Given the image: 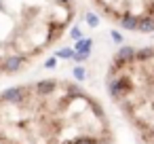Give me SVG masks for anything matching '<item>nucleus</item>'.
<instances>
[{
	"label": "nucleus",
	"mask_w": 154,
	"mask_h": 144,
	"mask_svg": "<svg viewBox=\"0 0 154 144\" xmlns=\"http://www.w3.org/2000/svg\"><path fill=\"white\" fill-rule=\"evenodd\" d=\"M0 144H114L101 102L68 78L0 91Z\"/></svg>",
	"instance_id": "obj_1"
},
{
	"label": "nucleus",
	"mask_w": 154,
	"mask_h": 144,
	"mask_svg": "<svg viewBox=\"0 0 154 144\" xmlns=\"http://www.w3.org/2000/svg\"><path fill=\"white\" fill-rule=\"evenodd\" d=\"M76 17V0H0V81L53 49Z\"/></svg>",
	"instance_id": "obj_2"
},
{
	"label": "nucleus",
	"mask_w": 154,
	"mask_h": 144,
	"mask_svg": "<svg viewBox=\"0 0 154 144\" xmlns=\"http://www.w3.org/2000/svg\"><path fill=\"white\" fill-rule=\"evenodd\" d=\"M106 87L141 144H154V47L120 49L106 72Z\"/></svg>",
	"instance_id": "obj_3"
},
{
	"label": "nucleus",
	"mask_w": 154,
	"mask_h": 144,
	"mask_svg": "<svg viewBox=\"0 0 154 144\" xmlns=\"http://www.w3.org/2000/svg\"><path fill=\"white\" fill-rule=\"evenodd\" d=\"M91 5L99 15L120 28L154 32V0H91Z\"/></svg>",
	"instance_id": "obj_4"
}]
</instances>
